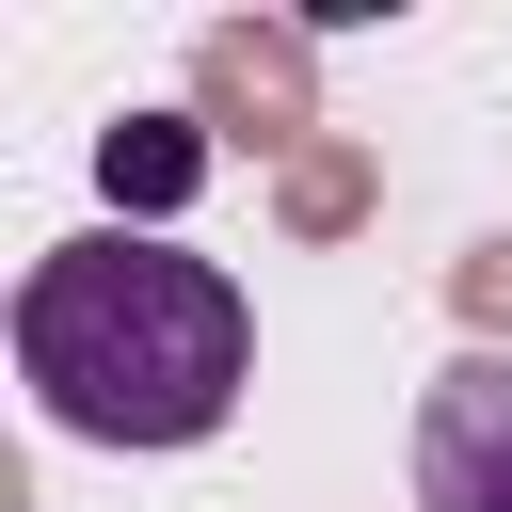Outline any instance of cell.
Masks as SVG:
<instances>
[{
    "label": "cell",
    "mask_w": 512,
    "mask_h": 512,
    "mask_svg": "<svg viewBox=\"0 0 512 512\" xmlns=\"http://www.w3.org/2000/svg\"><path fill=\"white\" fill-rule=\"evenodd\" d=\"M16 384L80 448H208L256 384V304L224 256L160 224H96L16 272Z\"/></svg>",
    "instance_id": "cell-1"
},
{
    "label": "cell",
    "mask_w": 512,
    "mask_h": 512,
    "mask_svg": "<svg viewBox=\"0 0 512 512\" xmlns=\"http://www.w3.org/2000/svg\"><path fill=\"white\" fill-rule=\"evenodd\" d=\"M416 512H512V352H448L416 384Z\"/></svg>",
    "instance_id": "cell-2"
}]
</instances>
